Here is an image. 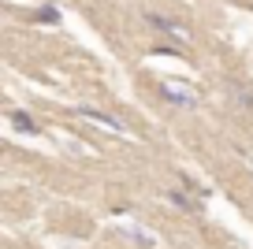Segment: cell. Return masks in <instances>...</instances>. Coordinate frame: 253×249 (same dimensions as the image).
<instances>
[{
    "label": "cell",
    "instance_id": "1",
    "mask_svg": "<svg viewBox=\"0 0 253 249\" xmlns=\"http://www.w3.org/2000/svg\"><path fill=\"white\" fill-rule=\"evenodd\" d=\"M79 116L89 119V123H97V126H104L108 134H119V130H123V123H119V119L104 116V112H97V108H79Z\"/></svg>",
    "mask_w": 253,
    "mask_h": 249
},
{
    "label": "cell",
    "instance_id": "2",
    "mask_svg": "<svg viewBox=\"0 0 253 249\" xmlns=\"http://www.w3.org/2000/svg\"><path fill=\"white\" fill-rule=\"evenodd\" d=\"M164 97L171 104H182V108H194V104H198V97L190 93L186 86H175V82H164Z\"/></svg>",
    "mask_w": 253,
    "mask_h": 249
},
{
    "label": "cell",
    "instance_id": "3",
    "mask_svg": "<svg viewBox=\"0 0 253 249\" xmlns=\"http://www.w3.org/2000/svg\"><path fill=\"white\" fill-rule=\"evenodd\" d=\"M149 23L157 26V30H168V34H175V38L190 41V30H186V26H179L175 19H164V15H149Z\"/></svg>",
    "mask_w": 253,
    "mask_h": 249
},
{
    "label": "cell",
    "instance_id": "4",
    "mask_svg": "<svg viewBox=\"0 0 253 249\" xmlns=\"http://www.w3.org/2000/svg\"><path fill=\"white\" fill-rule=\"evenodd\" d=\"M11 123H15L23 134H38V126H34V119L26 116V112H11Z\"/></svg>",
    "mask_w": 253,
    "mask_h": 249
},
{
    "label": "cell",
    "instance_id": "5",
    "mask_svg": "<svg viewBox=\"0 0 253 249\" xmlns=\"http://www.w3.org/2000/svg\"><path fill=\"white\" fill-rule=\"evenodd\" d=\"M231 97H235V104H242V108H253V93L242 86H231Z\"/></svg>",
    "mask_w": 253,
    "mask_h": 249
},
{
    "label": "cell",
    "instance_id": "6",
    "mask_svg": "<svg viewBox=\"0 0 253 249\" xmlns=\"http://www.w3.org/2000/svg\"><path fill=\"white\" fill-rule=\"evenodd\" d=\"M171 201H175V205H182V208H190V212L198 208V201H190V197L182 194V190H175V194H171Z\"/></svg>",
    "mask_w": 253,
    "mask_h": 249
},
{
    "label": "cell",
    "instance_id": "7",
    "mask_svg": "<svg viewBox=\"0 0 253 249\" xmlns=\"http://www.w3.org/2000/svg\"><path fill=\"white\" fill-rule=\"evenodd\" d=\"M41 23H56V19H60V15H56V8H41Z\"/></svg>",
    "mask_w": 253,
    "mask_h": 249
}]
</instances>
